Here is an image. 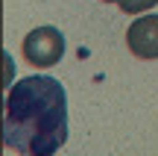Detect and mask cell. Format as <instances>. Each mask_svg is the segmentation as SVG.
Instances as JSON below:
<instances>
[{
    "label": "cell",
    "mask_w": 158,
    "mask_h": 156,
    "mask_svg": "<svg viewBox=\"0 0 158 156\" xmlns=\"http://www.w3.org/2000/svg\"><path fill=\"white\" fill-rule=\"evenodd\" d=\"M68 141V94L53 77H23L6 94L3 145L27 156H53Z\"/></svg>",
    "instance_id": "1"
},
{
    "label": "cell",
    "mask_w": 158,
    "mask_h": 156,
    "mask_svg": "<svg viewBox=\"0 0 158 156\" xmlns=\"http://www.w3.org/2000/svg\"><path fill=\"white\" fill-rule=\"evenodd\" d=\"M64 56V35L56 27H38L23 38V59L35 68H53Z\"/></svg>",
    "instance_id": "2"
},
{
    "label": "cell",
    "mask_w": 158,
    "mask_h": 156,
    "mask_svg": "<svg viewBox=\"0 0 158 156\" xmlns=\"http://www.w3.org/2000/svg\"><path fill=\"white\" fill-rule=\"evenodd\" d=\"M126 44L135 59H158V15H141L126 29Z\"/></svg>",
    "instance_id": "3"
},
{
    "label": "cell",
    "mask_w": 158,
    "mask_h": 156,
    "mask_svg": "<svg viewBox=\"0 0 158 156\" xmlns=\"http://www.w3.org/2000/svg\"><path fill=\"white\" fill-rule=\"evenodd\" d=\"M117 6L126 15H138V12H149L152 6H158V0H120Z\"/></svg>",
    "instance_id": "4"
},
{
    "label": "cell",
    "mask_w": 158,
    "mask_h": 156,
    "mask_svg": "<svg viewBox=\"0 0 158 156\" xmlns=\"http://www.w3.org/2000/svg\"><path fill=\"white\" fill-rule=\"evenodd\" d=\"M102 3H120V0H102Z\"/></svg>",
    "instance_id": "5"
}]
</instances>
